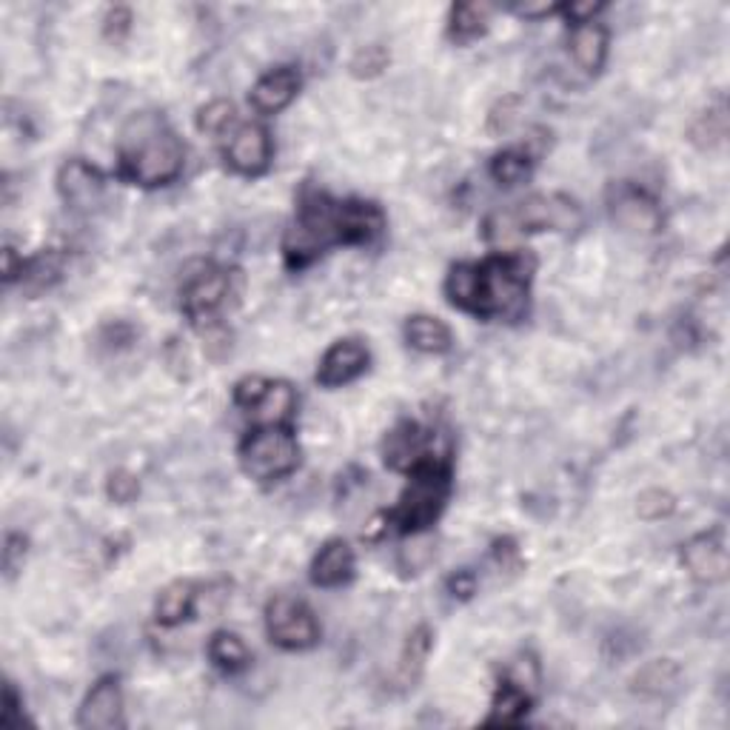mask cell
Masks as SVG:
<instances>
[{
    "mask_svg": "<svg viewBox=\"0 0 730 730\" xmlns=\"http://www.w3.org/2000/svg\"><path fill=\"white\" fill-rule=\"evenodd\" d=\"M680 682V668L671 659H653L634 676V691L642 696H662Z\"/></svg>",
    "mask_w": 730,
    "mask_h": 730,
    "instance_id": "4316f807",
    "label": "cell"
},
{
    "mask_svg": "<svg viewBox=\"0 0 730 730\" xmlns=\"http://www.w3.org/2000/svg\"><path fill=\"white\" fill-rule=\"evenodd\" d=\"M124 691L117 676H103L89 687L86 699L78 708V728L115 730L124 728Z\"/></svg>",
    "mask_w": 730,
    "mask_h": 730,
    "instance_id": "7c38bea8",
    "label": "cell"
},
{
    "mask_svg": "<svg viewBox=\"0 0 730 730\" xmlns=\"http://www.w3.org/2000/svg\"><path fill=\"white\" fill-rule=\"evenodd\" d=\"M725 138H728V106H725V101L719 97L714 106H708V109L694 120V126H691V143H694L696 149H702V152H710V149H719V146L725 143Z\"/></svg>",
    "mask_w": 730,
    "mask_h": 730,
    "instance_id": "603a6c76",
    "label": "cell"
},
{
    "mask_svg": "<svg viewBox=\"0 0 730 730\" xmlns=\"http://www.w3.org/2000/svg\"><path fill=\"white\" fill-rule=\"evenodd\" d=\"M602 9H605V3H593V0H588V3H568V7H559V12H563L573 26H582V23H593V18L600 15Z\"/></svg>",
    "mask_w": 730,
    "mask_h": 730,
    "instance_id": "ab89813d",
    "label": "cell"
},
{
    "mask_svg": "<svg viewBox=\"0 0 730 730\" xmlns=\"http://www.w3.org/2000/svg\"><path fill=\"white\" fill-rule=\"evenodd\" d=\"M186 149L172 126L154 112L135 115L117 140V172L135 186H169L183 174Z\"/></svg>",
    "mask_w": 730,
    "mask_h": 730,
    "instance_id": "3957f363",
    "label": "cell"
},
{
    "mask_svg": "<svg viewBox=\"0 0 730 730\" xmlns=\"http://www.w3.org/2000/svg\"><path fill=\"white\" fill-rule=\"evenodd\" d=\"M445 586H449V593L454 600H471V596L477 593V573L463 568V571L451 573Z\"/></svg>",
    "mask_w": 730,
    "mask_h": 730,
    "instance_id": "f35d334b",
    "label": "cell"
},
{
    "mask_svg": "<svg viewBox=\"0 0 730 730\" xmlns=\"http://www.w3.org/2000/svg\"><path fill=\"white\" fill-rule=\"evenodd\" d=\"M403 337L420 355H445L454 346L451 328L442 320L428 317V314H414V317L405 320Z\"/></svg>",
    "mask_w": 730,
    "mask_h": 730,
    "instance_id": "ac0fdd59",
    "label": "cell"
},
{
    "mask_svg": "<svg viewBox=\"0 0 730 730\" xmlns=\"http://www.w3.org/2000/svg\"><path fill=\"white\" fill-rule=\"evenodd\" d=\"M268 389H271V380H266V376H243L234 385V405L246 408V412H257V405L266 399Z\"/></svg>",
    "mask_w": 730,
    "mask_h": 730,
    "instance_id": "d6a6232c",
    "label": "cell"
},
{
    "mask_svg": "<svg viewBox=\"0 0 730 730\" xmlns=\"http://www.w3.org/2000/svg\"><path fill=\"white\" fill-rule=\"evenodd\" d=\"M138 491H140L138 479L131 477L129 471H115V474H109L106 494H109L112 502H117V506H126V502H131V499L138 497Z\"/></svg>",
    "mask_w": 730,
    "mask_h": 730,
    "instance_id": "e575fe53",
    "label": "cell"
},
{
    "mask_svg": "<svg viewBox=\"0 0 730 730\" xmlns=\"http://www.w3.org/2000/svg\"><path fill=\"white\" fill-rule=\"evenodd\" d=\"M571 55L582 72L596 74L607 58V30L602 23H582L571 32Z\"/></svg>",
    "mask_w": 730,
    "mask_h": 730,
    "instance_id": "d6986e66",
    "label": "cell"
},
{
    "mask_svg": "<svg viewBox=\"0 0 730 730\" xmlns=\"http://www.w3.org/2000/svg\"><path fill=\"white\" fill-rule=\"evenodd\" d=\"M225 166L243 177H260L271 166V138L266 126L243 124L225 143Z\"/></svg>",
    "mask_w": 730,
    "mask_h": 730,
    "instance_id": "8fae6325",
    "label": "cell"
},
{
    "mask_svg": "<svg viewBox=\"0 0 730 730\" xmlns=\"http://www.w3.org/2000/svg\"><path fill=\"white\" fill-rule=\"evenodd\" d=\"M682 565L699 582H722L728 577V545L722 531H705L682 545Z\"/></svg>",
    "mask_w": 730,
    "mask_h": 730,
    "instance_id": "5bb4252c",
    "label": "cell"
},
{
    "mask_svg": "<svg viewBox=\"0 0 730 730\" xmlns=\"http://www.w3.org/2000/svg\"><path fill=\"white\" fill-rule=\"evenodd\" d=\"M451 497V471L442 460H428L412 471V479L399 494L397 506L389 511L391 525L403 534H420L440 520L442 508Z\"/></svg>",
    "mask_w": 730,
    "mask_h": 730,
    "instance_id": "277c9868",
    "label": "cell"
},
{
    "mask_svg": "<svg viewBox=\"0 0 730 730\" xmlns=\"http://www.w3.org/2000/svg\"><path fill=\"white\" fill-rule=\"evenodd\" d=\"M58 192L63 197L66 209H72L74 215H92L106 195V181L92 163L72 158L60 166Z\"/></svg>",
    "mask_w": 730,
    "mask_h": 730,
    "instance_id": "30bf717a",
    "label": "cell"
},
{
    "mask_svg": "<svg viewBox=\"0 0 730 730\" xmlns=\"http://www.w3.org/2000/svg\"><path fill=\"white\" fill-rule=\"evenodd\" d=\"M63 266L66 257L58 248H46V252L35 254V257H26L21 275L23 291L32 297L40 294V291H49L63 277Z\"/></svg>",
    "mask_w": 730,
    "mask_h": 730,
    "instance_id": "44dd1931",
    "label": "cell"
},
{
    "mask_svg": "<svg viewBox=\"0 0 730 730\" xmlns=\"http://www.w3.org/2000/svg\"><path fill=\"white\" fill-rule=\"evenodd\" d=\"M607 211L611 220L619 225L622 232L630 234H657L662 229V209L645 188L630 186V183H619L611 188L607 195Z\"/></svg>",
    "mask_w": 730,
    "mask_h": 730,
    "instance_id": "9c48e42d",
    "label": "cell"
},
{
    "mask_svg": "<svg viewBox=\"0 0 730 730\" xmlns=\"http://www.w3.org/2000/svg\"><path fill=\"white\" fill-rule=\"evenodd\" d=\"M520 117V97H502L488 115V135H506Z\"/></svg>",
    "mask_w": 730,
    "mask_h": 730,
    "instance_id": "836d02e7",
    "label": "cell"
},
{
    "mask_svg": "<svg viewBox=\"0 0 730 730\" xmlns=\"http://www.w3.org/2000/svg\"><path fill=\"white\" fill-rule=\"evenodd\" d=\"M209 659L225 673L243 671V668H248V662H252L246 642H243L237 634H232V630H218V634L209 639Z\"/></svg>",
    "mask_w": 730,
    "mask_h": 730,
    "instance_id": "484cf974",
    "label": "cell"
},
{
    "mask_svg": "<svg viewBox=\"0 0 730 730\" xmlns=\"http://www.w3.org/2000/svg\"><path fill=\"white\" fill-rule=\"evenodd\" d=\"M232 120L234 106L229 101H211L197 112V129L206 131V135H220V131L232 126Z\"/></svg>",
    "mask_w": 730,
    "mask_h": 730,
    "instance_id": "4dcf8cb0",
    "label": "cell"
},
{
    "mask_svg": "<svg viewBox=\"0 0 730 730\" xmlns=\"http://www.w3.org/2000/svg\"><path fill=\"white\" fill-rule=\"evenodd\" d=\"M385 215L369 200H334L326 192H303L297 215L282 240V257L289 268H303L332 246H362L380 237Z\"/></svg>",
    "mask_w": 730,
    "mask_h": 730,
    "instance_id": "6da1fadb",
    "label": "cell"
},
{
    "mask_svg": "<svg viewBox=\"0 0 730 730\" xmlns=\"http://www.w3.org/2000/svg\"><path fill=\"white\" fill-rule=\"evenodd\" d=\"M531 705H534V694L525 691L522 685L511 680H502L497 687V694H494L491 702V714L485 719V725H520L525 716H529Z\"/></svg>",
    "mask_w": 730,
    "mask_h": 730,
    "instance_id": "ffe728a7",
    "label": "cell"
},
{
    "mask_svg": "<svg viewBox=\"0 0 730 730\" xmlns=\"http://www.w3.org/2000/svg\"><path fill=\"white\" fill-rule=\"evenodd\" d=\"M23 702L18 696V691L12 685L3 687V714H0V722L3 728H21L23 725Z\"/></svg>",
    "mask_w": 730,
    "mask_h": 730,
    "instance_id": "74e56055",
    "label": "cell"
},
{
    "mask_svg": "<svg viewBox=\"0 0 730 730\" xmlns=\"http://www.w3.org/2000/svg\"><path fill=\"white\" fill-rule=\"evenodd\" d=\"M531 172H534V160H531L529 152H520V149L499 152L491 160V166H488V174L499 186H520V183L529 181Z\"/></svg>",
    "mask_w": 730,
    "mask_h": 730,
    "instance_id": "83f0119b",
    "label": "cell"
},
{
    "mask_svg": "<svg viewBox=\"0 0 730 730\" xmlns=\"http://www.w3.org/2000/svg\"><path fill=\"white\" fill-rule=\"evenodd\" d=\"M131 30V12L126 7H115L106 12V18H103V35H106V40H112V44H120L126 35H129Z\"/></svg>",
    "mask_w": 730,
    "mask_h": 730,
    "instance_id": "d590c367",
    "label": "cell"
},
{
    "mask_svg": "<svg viewBox=\"0 0 730 730\" xmlns=\"http://www.w3.org/2000/svg\"><path fill=\"white\" fill-rule=\"evenodd\" d=\"M300 72H297L294 66H277L271 72L263 74L252 89V106L260 115H277L289 106L291 101L300 92Z\"/></svg>",
    "mask_w": 730,
    "mask_h": 730,
    "instance_id": "2e32d148",
    "label": "cell"
},
{
    "mask_svg": "<svg viewBox=\"0 0 730 730\" xmlns=\"http://www.w3.org/2000/svg\"><path fill=\"white\" fill-rule=\"evenodd\" d=\"M366 369H369V348L362 340L348 337V340L334 343L323 355L317 366V383L323 389H340V385L357 380Z\"/></svg>",
    "mask_w": 730,
    "mask_h": 730,
    "instance_id": "9a60e30c",
    "label": "cell"
},
{
    "mask_svg": "<svg viewBox=\"0 0 730 730\" xmlns=\"http://www.w3.org/2000/svg\"><path fill=\"white\" fill-rule=\"evenodd\" d=\"M385 66H389V51H385V46H362L355 58H351V74L360 80H371L376 78V74H383Z\"/></svg>",
    "mask_w": 730,
    "mask_h": 730,
    "instance_id": "f546056e",
    "label": "cell"
},
{
    "mask_svg": "<svg viewBox=\"0 0 730 730\" xmlns=\"http://www.w3.org/2000/svg\"><path fill=\"white\" fill-rule=\"evenodd\" d=\"M491 12L494 9L488 7V3H456V7L451 9V37H454L456 44L477 40V37L485 35V30H488Z\"/></svg>",
    "mask_w": 730,
    "mask_h": 730,
    "instance_id": "cb8c5ba5",
    "label": "cell"
},
{
    "mask_svg": "<svg viewBox=\"0 0 730 730\" xmlns=\"http://www.w3.org/2000/svg\"><path fill=\"white\" fill-rule=\"evenodd\" d=\"M534 260L508 252L483 263H460L445 277V297L454 309L479 320H517L529 305Z\"/></svg>",
    "mask_w": 730,
    "mask_h": 730,
    "instance_id": "7a4b0ae2",
    "label": "cell"
},
{
    "mask_svg": "<svg viewBox=\"0 0 730 730\" xmlns=\"http://www.w3.org/2000/svg\"><path fill=\"white\" fill-rule=\"evenodd\" d=\"M237 456L243 474L252 477L254 483H277V479L289 477L291 471H297L300 445H297L289 426L266 422L243 437Z\"/></svg>",
    "mask_w": 730,
    "mask_h": 730,
    "instance_id": "5b68a950",
    "label": "cell"
},
{
    "mask_svg": "<svg viewBox=\"0 0 730 730\" xmlns=\"http://www.w3.org/2000/svg\"><path fill=\"white\" fill-rule=\"evenodd\" d=\"M297 397L294 391H291L289 383H282V380H271V389H268L266 399L257 405V417H263L266 422H282L289 420L291 414H294Z\"/></svg>",
    "mask_w": 730,
    "mask_h": 730,
    "instance_id": "f1b7e54d",
    "label": "cell"
},
{
    "mask_svg": "<svg viewBox=\"0 0 730 730\" xmlns=\"http://www.w3.org/2000/svg\"><path fill=\"white\" fill-rule=\"evenodd\" d=\"M23 559H26V540H23L21 534H9L7 548H3V571H7V579H15V573L23 568Z\"/></svg>",
    "mask_w": 730,
    "mask_h": 730,
    "instance_id": "8d00e7d4",
    "label": "cell"
},
{
    "mask_svg": "<svg viewBox=\"0 0 730 730\" xmlns=\"http://www.w3.org/2000/svg\"><path fill=\"white\" fill-rule=\"evenodd\" d=\"M357 557L346 540H328L311 563V582L320 588H340L355 577Z\"/></svg>",
    "mask_w": 730,
    "mask_h": 730,
    "instance_id": "e0dca14e",
    "label": "cell"
},
{
    "mask_svg": "<svg viewBox=\"0 0 730 730\" xmlns=\"http://www.w3.org/2000/svg\"><path fill=\"white\" fill-rule=\"evenodd\" d=\"M428 651H431V630L426 625L414 630L408 642L403 648V657H399V668H397V682L403 687H414V682L420 680L422 668H426Z\"/></svg>",
    "mask_w": 730,
    "mask_h": 730,
    "instance_id": "d4e9b609",
    "label": "cell"
},
{
    "mask_svg": "<svg viewBox=\"0 0 730 730\" xmlns=\"http://www.w3.org/2000/svg\"><path fill=\"white\" fill-rule=\"evenodd\" d=\"M522 234L531 232H573L582 223V211L565 195H534L513 209Z\"/></svg>",
    "mask_w": 730,
    "mask_h": 730,
    "instance_id": "52a82bcc",
    "label": "cell"
},
{
    "mask_svg": "<svg viewBox=\"0 0 730 730\" xmlns=\"http://www.w3.org/2000/svg\"><path fill=\"white\" fill-rule=\"evenodd\" d=\"M383 460L391 471H405L412 474L417 465L434 460L431 456V431L420 422L405 420L389 431L383 442Z\"/></svg>",
    "mask_w": 730,
    "mask_h": 730,
    "instance_id": "4fadbf2b",
    "label": "cell"
},
{
    "mask_svg": "<svg viewBox=\"0 0 730 730\" xmlns=\"http://www.w3.org/2000/svg\"><path fill=\"white\" fill-rule=\"evenodd\" d=\"M554 12H559V7H554V3H534V7H517V15L531 18V21H536V18H548V15H554Z\"/></svg>",
    "mask_w": 730,
    "mask_h": 730,
    "instance_id": "60d3db41",
    "label": "cell"
},
{
    "mask_svg": "<svg viewBox=\"0 0 730 730\" xmlns=\"http://www.w3.org/2000/svg\"><path fill=\"white\" fill-rule=\"evenodd\" d=\"M195 586L177 579V582H172V586L160 591L158 605H154V619H158L163 628H174V625H181V622H186L188 616L195 614Z\"/></svg>",
    "mask_w": 730,
    "mask_h": 730,
    "instance_id": "7402d4cb",
    "label": "cell"
},
{
    "mask_svg": "<svg viewBox=\"0 0 730 730\" xmlns=\"http://www.w3.org/2000/svg\"><path fill=\"white\" fill-rule=\"evenodd\" d=\"M229 294H232V271L220 266H202L183 286L181 309L197 326L202 320L215 317L229 300Z\"/></svg>",
    "mask_w": 730,
    "mask_h": 730,
    "instance_id": "ba28073f",
    "label": "cell"
},
{
    "mask_svg": "<svg viewBox=\"0 0 730 730\" xmlns=\"http://www.w3.org/2000/svg\"><path fill=\"white\" fill-rule=\"evenodd\" d=\"M673 508H676V499L668 491H662V488H651V491L639 494L637 499V513L648 522L665 520V517L673 513Z\"/></svg>",
    "mask_w": 730,
    "mask_h": 730,
    "instance_id": "1f68e13d",
    "label": "cell"
},
{
    "mask_svg": "<svg viewBox=\"0 0 730 730\" xmlns=\"http://www.w3.org/2000/svg\"><path fill=\"white\" fill-rule=\"evenodd\" d=\"M266 634L282 651H309L320 642V622L305 602L275 596L266 605Z\"/></svg>",
    "mask_w": 730,
    "mask_h": 730,
    "instance_id": "8992f818",
    "label": "cell"
}]
</instances>
